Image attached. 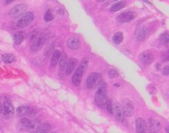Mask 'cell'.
Listing matches in <instances>:
<instances>
[{
  "label": "cell",
  "mask_w": 169,
  "mask_h": 133,
  "mask_svg": "<svg viewBox=\"0 0 169 133\" xmlns=\"http://www.w3.org/2000/svg\"><path fill=\"white\" fill-rule=\"evenodd\" d=\"M107 90L106 85L102 82L99 85L98 89L96 91L95 95V101L96 105L100 108H104L106 102L107 101Z\"/></svg>",
  "instance_id": "obj_1"
},
{
  "label": "cell",
  "mask_w": 169,
  "mask_h": 133,
  "mask_svg": "<svg viewBox=\"0 0 169 133\" xmlns=\"http://www.w3.org/2000/svg\"><path fill=\"white\" fill-rule=\"evenodd\" d=\"M88 59H83L81 64H80V65L78 67V68L75 70L72 78V82L74 86H78L79 85L81 84L83 76L85 70L88 66Z\"/></svg>",
  "instance_id": "obj_2"
},
{
  "label": "cell",
  "mask_w": 169,
  "mask_h": 133,
  "mask_svg": "<svg viewBox=\"0 0 169 133\" xmlns=\"http://www.w3.org/2000/svg\"><path fill=\"white\" fill-rule=\"evenodd\" d=\"M35 19V15L32 12H25L23 15L20 17L13 25L14 29H23L27 27Z\"/></svg>",
  "instance_id": "obj_3"
},
{
  "label": "cell",
  "mask_w": 169,
  "mask_h": 133,
  "mask_svg": "<svg viewBox=\"0 0 169 133\" xmlns=\"http://www.w3.org/2000/svg\"><path fill=\"white\" fill-rule=\"evenodd\" d=\"M103 82L102 75L99 73H92L86 80V86L89 89H95Z\"/></svg>",
  "instance_id": "obj_4"
},
{
  "label": "cell",
  "mask_w": 169,
  "mask_h": 133,
  "mask_svg": "<svg viewBox=\"0 0 169 133\" xmlns=\"http://www.w3.org/2000/svg\"><path fill=\"white\" fill-rule=\"evenodd\" d=\"M45 42V37L44 34H37L33 38L31 44V50L34 52L41 49Z\"/></svg>",
  "instance_id": "obj_5"
},
{
  "label": "cell",
  "mask_w": 169,
  "mask_h": 133,
  "mask_svg": "<svg viewBox=\"0 0 169 133\" xmlns=\"http://www.w3.org/2000/svg\"><path fill=\"white\" fill-rule=\"evenodd\" d=\"M27 10V5L24 4H20L14 6L12 9L10 10L8 15L10 18H17L18 17H21L26 12Z\"/></svg>",
  "instance_id": "obj_6"
},
{
  "label": "cell",
  "mask_w": 169,
  "mask_h": 133,
  "mask_svg": "<svg viewBox=\"0 0 169 133\" xmlns=\"http://www.w3.org/2000/svg\"><path fill=\"white\" fill-rule=\"evenodd\" d=\"M20 128L22 130L25 131H33L34 129H37L39 126H37L36 121H31L28 118H22L19 121Z\"/></svg>",
  "instance_id": "obj_7"
},
{
  "label": "cell",
  "mask_w": 169,
  "mask_h": 133,
  "mask_svg": "<svg viewBox=\"0 0 169 133\" xmlns=\"http://www.w3.org/2000/svg\"><path fill=\"white\" fill-rule=\"evenodd\" d=\"M137 17V13L133 11H128L121 13L116 17L117 21L119 22H128L133 21Z\"/></svg>",
  "instance_id": "obj_8"
},
{
  "label": "cell",
  "mask_w": 169,
  "mask_h": 133,
  "mask_svg": "<svg viewBox=\"0 0 169 133\" xmlns=\"http://www.w3.org/2000/svg\"><path fill=\"white\" fill-rule=\"evenodd\" d=\"M122 109L125 115L131 117L134 113V105L133 103L129 98H125L122 103Z\"/></svg>",
  "instance_id": "obj_9"
},
{
  "label": "cell",
  "mask_w": 169,
  "mask_h": 133,
  "mask_svg": "<svg viewBox=\"0 0 169 133\" xmlns=\"http://www.w3.org/2000/svg\"><path fill=\"white\" fill-rule=\"evenodd\" d=\"M113 114L119 122H123L125 120V114L121 104L115 103L113 105Z\"/></svg>",
  "instance_id": "obj_10"
},
{
  "label": "cell",
  "mask_w": 169,
  "mask_h": 133,
  "mask_svg": "<svg viewBox=\"0 0 169 133\" xmlns=\"http://www.w3.org/2000/svg\"><path fill=\"white\" fill-rule=\"evenodd\" d=\"M139 61L144 65H149L154 61V56L149 52H144L139 55Z\"/></svg>",
  "instance_id": "obj_11"
},
{
  "label": "cell",
  "mask_w": 169,
  "mask_h": 133,
  "mask_svg": "<svg viewBox=\"0 0 169 133\" xmlns=\"http://www.w3.org/2000/svg\"><path fill=\"white\" fill-rule=\"evenodd\" d=\"M148 35V30L144 26H140L137 28L135 32V36L136 39L139 42L144 41Z\"/></svg>",
  "instance_id": "obj_12"
},
{
  "label": "cell",
  "mask_w": 169,
  "mask_h": 133,
  "mask_svg": "<svg viewBox=\"0 0 169 133\" xmlns=\"http://www.w3.org/2000/svg\"><path fill=\"white\" fill-rule=\"evenodd\" d=\"M33 112V108L28 105L20 106L16 109L17 115L20 117H23L24 115L32 114Z\"/></svg>",
  "instance_id": "obj_13"
},
{
  "label": "cell",
  "mask_w": 169,
  "mask_h": 133,
  "mask_svg": "<svg viewBox=\"0 0 169 133\" xmlns=\"http://www.w3.org/2000/svg\"><path fill=\"white\" fill-rule=\"evenodd\" d=\"M135 128L137 133H145L147 130L145 121L142 118H138L135 120Z\"/></svg>",
  "instance_id": "obj_14"
},
{
  "label": "cell",
  "mask_w": 169,
  "mask_h": 133,
  "mask_svg": "<svg viewBox=\"0 0 169 133\" xmlns=\"http://www.w3.org/2000/svg\"><path fill=\"white\" fill-rule=\"evenodd\" d=\"M67 46L71 50H78L81 46V42H80L79 39L76 37H71L68 39Z\"/></svg>",
  "instance_id": "obj_15"
},
{
  "label": "cell",
  "mask_w": 169,
  "mask_h": 133,
  "mask_svg": "<svg viewBox=\"0 0 169 133\" xmlns=\"http://www.w3.org/2000/svg\"><path fill=\"white\" fill-rule=\"evenodd\" d=\"M3 112L5 116H12L14 113V108L12 105L9 102H4L3 105Z\"/></svg>",
  "instance_id": "obj_16"
},
{
  "label": "cell",
  "mask_w": 169,
  "mask_h": 133,
  "mask_svg": "<svg viewBox=\"0 0 169 133\" xmlns=\"http://www.w3.org/2000/svg\"><path fill=\"white\" fill-rule=\"evenodd\" d=\"M77 63H78V59L74 58H71L70 59L69 61L68 62L67 69H66V73H67V75H70L73 72Z\"/></svg>",
  "instance_id": "obj_17"
},
{
  "label": "cell",
  "mask_w": 169,
  "mask_h": 133,
  "mask_svg": "<svg viewBox=\"0 0 169 133\" xmlns=\"http://www.w3.org/2000/svg\"><path fill=\"white\" fill-rule=\"evenodd\" d=\"M68 62V57L67 54L63 52L60 56V62H59L60 69L63 71L65 70V69H67Z\"/></svg>",
  "instance_id": "obj_18"
},
{
  "label": "cell",
  "mask_w": 169,
  "mask_h": 133,
  "mask_svg": "<svg viewBox=\"0 0 169 133\" xmlns=\"http://www.w3.org/2000/svg\"><path fill=\"white\" fill-rule=\"evenodd\" d=\"M61 54L60 52L58 50H56L54 51V52L52 54V56H51V65L52 67L56 66V65L58 64V61L60 58Z\"/></svg>",
  "instance_id": "obj_19"
},
{
  "label": "cell",
  "mask_w": 169,
  "mask_h": 133,
  "mask_svg": "<svg viewBox=\"0 0 169 133\" xmlns=\"http://www.w3.org/2000/svg\"><path fill=\"white\" fill-rule=\"evenodd\" d=\"M24 33L22 32H18L14 35V44L16 45H20L22 43V42L24 39Z\"/></svg>",
  "instance_id": "obj_20"
},
{
  "label": "cell",
  "mask_w": 169,
  "mask_h": 133,
  "mask_svg": "<svg viewBox=\"0 0 169 133\" xmlns=\"http://www.w3.org/2000/svg\"><path fill=\"white\" fill-rule=\"evenodd\" d=\"M50 131L51 126L49 124L45 123L39 125L34 133H49Z\"/></svg>",
  "instance_id": "obj_21"
},
{
  "label": "cell",
  "mask_w": 169,
  "mask_h": 133,
  "mask_svg": "<svg viewBox=\"0 0 169 133\" xmlns=\"http://www.w3.org/2000/svg\"><path fill=\"white\" fill-rule=\"evenodd\" d=\"M126 5V2L124 1H120L114 4L110 8V10L112 12H117L122 8H124Z\"/></svg>",
  "instance_id": "obj_22"
},
{
  "label": "cell",
  "mask_w": 169,
  "mask_h": 133,
  "mask_svg": "<svg viewBox=\"0 0 169 133\" xmlns=\"http://www.w3.org/2000/svg\"><path fill=\"white\" fill-rule=\"evenodd\" d=\"M124 39V36H123V33L121 32L116 33L112 37V41L115 44L119 45L122 43Z\"/></svg>",
  "instance_id": "obj_23"
},
{
  "label": "cell",
  "mask_w": 169,
  "mask_h": 133,
  "mask_svg": "<svg viewBox=\"0 0 169 133\" xmlns=\"http://www.w3.org/2000/svg\"><path fill=\"white\" fill-rule=\"evenodd\" d=\"M160 42L162 45L169 48V33H164L160 36Z\"/></svg>",
  "instance_id": "obj_24"
},
{
  "label": "cell",
  "mask_w": 169,
  "mask_h": 133,
  "mask_svg": "<svg viewBox=\"0 0 169 133\" xmlns=\"http://www.w3.org/2000/svg\"><path fill=\"white\" fill-rule=\"evenodd\" d=\"M2 59L5 63H12L14 61V56L10 54H4L2 56Z\"/></svg>",
  "instance_id": "obj_25"
},
{
  "label": "cell",
  "mask_w": 169,
  "mask_h": 133,
  "mask_svg": "<svg viewBox=\"0 0 169 133\" xmlns=\"http://www.w3.org/2000/svg\"><path fill=\"white\" fill-rule=\"evenodd\" d=\"M44 18L45 22H50V21H53V19L54 18V16L53 15V13L51 12V11L47 10V12L45 13Z\"/></svg>",
  "instance_id": "obj_26"
},
{
  "label": "cell",
  "mask_w": 169,
  "mask_h": 133,
  "mask_svg": "<svg viewBox=\"0 0 169 133\" xmlns=\"http://www.w3.org/2000/svg\"><path fill=\"white\" fill-rule=\"evenodd\" d=\"M105 107H106V109L108 113H110V114H113L112 102L111 99H110V98H107V101H106V102Z\"/></svg>",
  "instance_id": "obj_27"
},
{
  "label": "cell",
  "mask_w": 169,
  "mask_h": 133,
  "mask_svg": "<svg viewBox=\"0 0 169 133\" xmlns=\"http://www.w3.org/2000/svg\"><path fill=\"white\" fill-rule=\"evenodd\" d=\"M160 127V123L158 122L157 121L151 120L150 119V130L151 131H156Z\"/></svg>",
  "instance_id": "obj_28"
},
{
  "label": "cell",
  "mask_w": 169,
  "mask_h": 133,
  "mask_svg": "<svg viewBox=\"0 0 169 133\" xmlns=\"http://www.w3.org/2000/svg\"><path fill=\"white\" fill-rule=\"evenodd\" d=\"M108 75L110 78H115L119 77V73H118V71H117L114 70V69H111V70L109 71Z\"/></svg>",
  "instance_id": "obj_29"
},
{
  "label": "cell",
  "mask_w": 169,
  "mask_h": 133,
  "mask_svg": "<svg viewBox=\"0 0 169 133\" xmlns=\"http://www.w3.org/2000/svg\"><path fill=\"white\" fill-rule=\"evenodd\" d=\"M162 60L164 62L169 61V50L165 51L162 55Z\"/></svg>",
  "instance_id": "obj_30"
},
{
  "label": "cell",
  "mask_w": 169,
  "mask_h": 133,
  "mask_svg": "<svg viewBox=\"0 0 169 133\" xmlns=\"http://www.w3.org/2000/svg\"><path fill=\"white\" fill-rule=\"evenodd\" d=\"M162 73L164 75H169V65H166L165 67H163L162 70Z\"/></svg>",
  "instance_id": "obj_31"
},
{
  "label": "cell",
  "mask_w": 169,
  "mask_h": 133,
  "mask_svg": "<svg viewBox=\"0 0 169 133\" xmlns=\"http://www.w3.org/2000/svg\"><path fill=\"white\" fill-rule=\"evenodd\" d=\"M14 1H12V0H9V1H5V4H11V3L13 2Z\"/></svg>",
  "instance_id": "obj_32"
},
{
  "label": "cell",
  "mask_w": 169,
  "mask_h": 133,
  "mask_svg": "<svg viewBox=\"0 0 169 133\" xmlns=\"http://www.w3.org/2000/svg\"><path fill=\"white\" fill-rule=\"evenodd\" d=\"M2 112H3V106L2 105L1 103H0V114H1Z\"/></svg>",
  "instance_id": "obj_33"
},
{
  "label": "cell",
  "mask_w": 169,
  "mask_h": 133,
  "mask_svg": "<svg viewBox=\"0 0 169 133\" xmlns=\"http://www.w3.org/2000/svg\"><path fill=\"white\" fill-rule=\"evenodd\" d=\"M166 132H167V133H169V126H167L166 128Z\"/></svg>",
  "instance_id": "obj_34"
},
{
  "label": "cell",
  "mask_w": 169,
  "mask_h": 133,
  "mask_svg": "<svg viewBox=\"0 0 169 133\" xmlns=\"http://www.w3.org/2000/svg\"><path fill=\"white\" fill-rule=\"evenodd\" d=\"M51 133H54V132H51Z\"/></svg>",
  "instance_id": "obj_35"
}]
</instances>
